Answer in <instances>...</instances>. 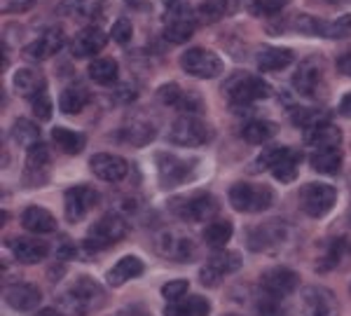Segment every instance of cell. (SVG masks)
<instances>
[{
  "label": "cell",
  "mask_w": 351,
  "mask_h": 316,
  "mask_svg": "<svg viewBox=\"0 0 351 316\" xmlns=\"http://www.w3.org/2000/svg\"><path fill=\"white\" fill-rule=\"evenodd\" d=\"M337 71L342 73V75L351 77V52L344 54V56H339V59H337Z\"/></svg>",
  "instance_id": "54"
},
{
  "label": "cell",
  "mask_w": 351,
  "mask_h": 316,
  "mask_svg": "<svg viewBox=\"0 0 351 316\" xmlns=\"http://www.w3.org/2000/svg\"><path fill=\"white\" fill-rule=\"evenodd\" d=\"M66 45V36L61 28H47L40 38H36L31 45H26L24 54L28 56L31 61H43V59H49L54 56L56 52H61Z\"/></svg>",
  "instance_id": "17"
},
{
  "label": "cell",
  "mask_w": 351,
  "mask_h": 316,
  "mask_svg": "<svg viewBox=\"0 0 351 316\" xmlns=\"http://www.w3.org/2000/svg\"><path fill=\"white\" fill-rule=\"evenodd\" d=\"M176 213L185 220H195V223H202V220H211L218 213V202L213 195L199 193L195 197H188V199H176Z\"/></svg>",
  "instance_id": "11"
},
{
  "label": "cell",
  "mask_w": 351,
  "mask_h": 316,
  "mask_svg": "<svg viewBox=\"0 0 351 316\" xmlns=\"http://www.w3.org/2000/svg\"><path fill=\"white\" fill-rule=\"evenodd\" d=\"M99 204V193L89 185H75L66 193V218L71 223H80L92 208Z\"/></svg>",
  "instance_id": "12"
},
{
  "label": "cell",
  "mask_w": 351,
  "mask_h": 316,
  "mask_svg": "<svg viewBox=\"0 0 351 316\" xmlns=\"http://www.w3.org/2000/svg\"><path fill=\"white\" fill-rule=\"evenodd\" d=\"M10 248H12V256L16 258V260L24 263V265L40 263L49 251V246L45 244V241L31 239V236H16V239H12Z\"/></svg>",
  "instance_id": "21"
},
{
  "label": "cell",
  "mask_w": 351,
  "mask_h": 316,
  "mask_svg": "<svg viewBox=\"0 0 351 316\" xmlns=\"http://www.w3.org/2000/svg\"><path fill=\"white\" fill-rule=\"evenodd\" d=\"M21 225L33 234H49L56 230V218L43 206H28L21 213Z\"/></svg>",
  "instance_id": "24"
},
{
  "label": "cell",
  "mask_w": 351,
  "mask_h": 316,
  "mask_svg": "<svg viewBox=\"0 0 351 316\" xmlns=\"http://www.w3.org/2000/svg\"><path fill=\"white\" fill-rule=\"evenodd\" d=\"M256 59H258L260 71L274 73V71H284L286 66H291L295 54H293V49H286V47H263Z\"/></svg>",
  "instance_id": "25"
},
{
  "label": "cell",
  "mask_w": 351,
  "mask_h": 316,
  "mask_svg": "<svg viewBox=\"0 0 351 316\" xmlns=\"http://www.w3.org/2000/svg\"><path fill=\"white\" fill-rule=\"evenodd\" d=\"M311 169L319 173H328V176H332V173L339 171V167H342V150L339 148H319L311 155Z\"/></svg>",
  "instance_id": "30"
},
{
  "label": "cell",
  "mask_w": 351,
  "mask_h": 316,
  "mask_svg": "<svg viewBox=\"0 0 351 316\" xmlns=\"http://www.w3.org/2000/svg\"><path fill=\"white\" fill-rule=\"evenodd\" d=\"M89 77H92L96 84H104V87L117 82V77H120L117 61L115 59H94L92 64H89Z\"/></svg>",
  "instance_id": "33"
},
{
  "label": "cell",
  "mask_w": 351,
  "mask_h": 316,
  "mask_svg": "<svg viewBox=\"0 0 351 316\" xmlns=\"http://www.w3.org/2000/svg\"><path fill=\"white\" fill-rule=\"evenodd\" d=\"M127 234V223L117 216V213H106L99 223H94L89 228V234L84 239V246L89 251H104V248H110L112 244L124 239Z\"/></svg>",
  "instance_id": "6"
},
{
  "label": "cell",
  "mask_w": 351,
  "mask_h": 316,
  "mask_svg": "<svg viewBox=\"0 0 351 316\" xmlns=\"http://www.w3.org/2000/svg\"><path fill=\"white\" fill-rule=\"evenodd\" d=\"M293 122L302 129H311V127H319V124L328 122L326 110H316V108H300L293 112Z\"/></svg>",
  "instance_id": "41"
},
{
  "label": "cell",
  "mask_w": 351,
  "mask_h": 316,
  "mask_svg": "<svg viewBox=\"0 0 351 316\" xmlns=\"http://www.w3.org/2000/svg\"><path fill=\"white\" fill-rule=\"evenodd\" d=\"M319 36L330 38V40H339V38L351 36V14L337 16V19H332V21H321Z\"/></svg>",
  "instance_id": "38"
},
{
  "label": "cell",
  "mask_w": 351,
  "mask_h": 316,
  "mask_svg": "<svg viewBox=\"0 0 351 316\" xmlns=\"http://www.w3.org/2000/svg\"><path fill=\"white\" fill-rule=\"evenodd\" d=\"M344 258H351V241L349 239H335L330 241L326 251V258L324 263L319 265V269H332V267H339L344 263Z\"/></svg>",
  "instance_id": "36"
},
{
  "label": "cell",
  "mask_w": 351,
  "mask_h": 316,
  "mask_svg": "<svg viewBox=\"0 0 351 316\" xmlns=\"http://www.w3.org/2000/svg\"><path fill=\"white\" fill-rule=\"evenodd\" d=\"M276 132H279V127H276L274 122L253 120V122H248L246 127L241 129V138L246 141V143H251V145H263V143H267L269 138H274Z\"/></svg>",
  "instance_id": "31"
},
{
  "label": "cell",
  "mask_w": 351,
  "mask_h": 316,
  "mask_svg": "<svg viewBox=\"0 0 351 316\" xmlns=\"http://www.w3.org/2000/svg\"><path fill=\"white\" fill-rule=\"evenodd\" d=\"M298 162L300 155L291 148H281V145H271L256 160V171L269 169L276 180L281 183H293L298 178Z\"/></svg>",
  "instance_id": "2"
},
{
  "label": "cell",
  "mask_w": 351,
  "mask_h": 316,
  "mask_svg": "<svg viewBox=\"0 0 351 316\" xmlns=\"http://www.w3.org/2000/svg\"><path fill=\"white\" fill-rule=\"evenodd\" d=\"M208 267L216 269L220 276H228L232 272H237V269L241 267V256L237 251H220L216 256L208 258Z\"/></svg>",
  "instance_id": "37"
},
{
  "label": "cell",
  "mask_w": 351,
  "mask_h": 316,
  "mask_svg": "<svg viewBox=\"0 0 351 316\" xmlns=\"http://www.w3.org/2000/svg\"><path fill=\"white\" fill-rule=\"evenodd\" d=\"M288 225L281 223L279 218L269 220L265 225H258L251 234H248V244L253 251H276L288 241Z\"/></svg>",
  "instance_id": "10"
},
{
  "label": "cell",
  "mask_w": 351,
  "mask_h": 316,
  "mask_svg": "<svg viewBox=\"0 0 351 316\" xmlns=\"http://www.w3.org/2000/svg\"><path fill=\"white\" fill-rule=\"evenodd\" d=\"M199 281L204 286H218L220 281H223V276H220L216 269H211L208 265H204L202 272H199Z\"/></svg>",
  "instance_id": "53"
},
{
  "label": "cell",
  "mask_w": 351,
  "mask_h": 316,
  "mask_svg": "<svg viewBox=\"0 0 351 316\" xmlns=\"http://www.w3.org/2000/svg\"><path fill=\"white\" fill-rule=\"evenodd\" d=\"M36 316H61L56 309H43V312H38Z\"/></svg>",
  "instance_id": "58"
},
{
  "label": "cell",
  "mask_w": 351,
  "mask_h": 316,
  "mask_svg": "<svg viewBox=\"0 0 351 316\" xmlns=\"http://www.w3.org/2000/svg\"><path fill=\"white\" fill-rule=\"evenodd\" d=\"M157 248H160L162 256H167L169 260L176 263H190L197 258V246L190 236L178 234V232H164L160 234V241H157Z\"/></svg>",
  "instance_id": "13"
},
{
  "label": "cell",
  "mask_w": 351,
  "mask_h": 316,
  "mask_svg": "<svg viewBox=\"0 0 351 316\" xmlns=\"http://www.w3.org/2000/svg\"><path fill=\"white\" fill-rule=\"evenodd\" d=\"M339 141H342V132L330 122H324L319 127L304 129V143L311 148H339Z\"/></svg>",
  "instance_id": "23"
},
{
  "label": "cell",
  "mask_w": 351,
  "mask_h": 316,
  "mask_svg": "<svg viewBox=\"0 0 351 316\" xmlns=\"http://www.w3.org/2000/svg\"><path fill=\"white\" fill-rule=\"evenodd\" d=\"M12 84L16 89V94H21V97L26 99H33L36 94H40L47 89V84H45V77L40 73H36L33 69H19L14 73L12 77Z\"/></svg>",
  "instance_id": "27"
},
{
  "label": "cell",
  "mask_w": 351,
  "mask_h": 316,
  "mask_svg": "<svg viewBox=\"0 0 351 316\" xmlns=\"http://www.w3.org/2000/svg\"><path fill=\"white\" fill-rule=\"evenodd\" d=\"M104 302H106L104 289H101L94 279H89V276H80V279L66 291V295L61 297V307L73 314L92 312V309H99Z\"/></svg>",
  "instance_id": "1"
},
{
  "label": "cell",
  "mask_w": 351,
  "mask_h": 316,
  "mask_svg": "<svg viewBox=\"0 0 351 316\" xmlns=\"http://www.w3.org/2000/svg\"><path fill=\"white\" fill-rule=\"evenodd\" d=\"M38 0H0V10L3 14H16V12H28L31 8H36Z\"/></svg>",
  "instance_id": "51"
},
{
  "label": "cell",
  "mask_w": 351,
  "mask_h": 316,
  "mask_svg": "<svg viewBox=\"0 0 351 316\" xmlns=\"http://www.w3.org/2000/svg\"><path fill=\"white\" fill-rule=\"evenodd\" d=\"M304 316H339V300L330 289L324 286H307L302 291Z\"/></svg>",
  "instance_id": "9"
},
{
  "label": "cell",
  "mask_w": 351,
  "mask_h": 316,
  "mask_svg": "<svg viewBox=\"0 0 351 316\" xmlns=\"http://www.w3.org/2000/svg\"><path fill=\"white\" fill-rule=\"evenodd\" d=\"M225 94L234 106H248L253 101H263L271 94V87L263 77L248 75V73H237L234 77H230V82L225 84Z\"/></svg>",
  "instance_id": "5"
},
{
  "label": "cell",
  "mask_w": 351,
  "mask_h": 316,
  "mask_svg": "<svg viewBox=\"0 0 351 316\" xmlns=\"http://www.w3.org/2000/svg\"><path fill=\"white\" fill-rule=\"evenodd\" d=\"M180 66L192 77L199 80H211L223 73V59L216 52H208L204 47H192L180 56Z\"/></svg>",
  "instance_id": "7"
},
{
  "label": "cell",
  "mask_w": 351,
  "mask_h": 316,
  "mask_svg": "<svg viewBox=\"0 0 351 316\" xmlns=\"http://www.w3.org/2000/svg\"><path fill=\"white\" fill-rule=\"evenodd\" d=\"M12 138L21 148H33L36 143H40V127L31 120H16L14 127H12Z\"/></svg>",
  "instance_id": "35"
},
{
  "label": "cell",
  "mask_w": 351,
  "mask_h": 316,
  "mask_svg": "<svg viewBox=\"0 0 351 316\" xmlns=\"http://www.w3.org/2000/svg\"><path fill=\"white\" fill-rule=\"evenodd\" d=\"M104 8H106V0H77L75 3V12L82 16H96Z\"/></svg>",
  "instance_id": "52"
},
{
  "label": "cell",
  "mask_w": 351,
  "mask_h": 316,
  "mask_svg": "<svg viewBox=\"0 0 351 316\" xmlns=\"http://www.w3.org/2000/svg\"><path fill=\"white\" fill-rule=\"evenodd\" d=\"M52 162V155H49V148L45 143H36L33 148H28V157H26V165H28V173H38L45 171Z\"/></svg>",
  "instance_id": "39"
},
{
  "label": "cell",
  "mask_w": 351,
  "mask_h": 316,
  "mask_svg": "<svg viewBox=\"0 0 351 316\" xmlns=\"http://www.w3.org/2000/svg\"><path fill=\"white\" fill-rule=\"evenodd\" d=\"M339 115H344V117H349L351 120V92L349 94H344L342 97V101H339Z\"/></svg>",
  "instance_id": "56"
},
{
  "label": "cell",
  "mask_w": 351,
  "mask_h": 316,
  "mask_svg": "<svg viewBox=\"0 0 351 316\" xmlns=\"http://www.w3.org/2000/svg\"><path fill=\"white\" fill-rule=\"evenodd\" d=\"M134 97H136V94H134L129 87H122V89H120V94L115 92V101H132Z\"/></svg>",
  "instance_id": "57"
},
{
  "label": "cell",
  "mask_w": 351,
  "mask_h": 316,
  "mask_svg": "<svg viewBox=\"0 0 351 316\" xmlns=\"http://www.w3.org/2000/svg\"><path fill=\"white\" fill-rule=\"evenodd\" d=\"M87 104H89V92L82 84H68L64 92H61L59 106L61 112H66V115H77L80 110H84Z\"/></svg>",
  "instance_id": "28"
},
{
  "label": "cell",
  "mask_w": 351,
  "mask_h": 316,
  "mask_svg": "<svg viewBox=\"0 0 351 316\" xmlns=\"http://www.w3.org/2000/svg\"><path fill=\"white\" fill-rule=\"evenodd\" d=\"M213 138V129L197 115H183L171 124L169 141L180 148H199Z\"/></svg>",
  "instance_id": "4"
},
{
  "label": "cell",
  "mask_w": 351,
  "mask_h": 316,
  "mask_svg": "<svg viewBox=\"0 0 351 316\" xmlns=\"http://www.w3.org/2000/svg\"><path fill=\"white\" fill-rule=\"evenodd\" d=\"M220 3L225 5V12L232 14V12H237V10H241L246 3H253V0H220Z\"/></svg>",
  "instance_id": "55"
},
{
  "label": "cell",
  "mask_w": 351,
  "mask_h": 316,
  "mask_svg": "<svg viewBox=\"0 0 351 316\" xmlns=\"http://www.w3.org/2000/svg\"><path fill=\"white\" fill-rule=\"evenodd\" d=\"M5 302L10 304L12 309H16V312H31V309H36L38 304H40L43 295L40 291L36 289L33 284H12L8 286L3 293Z\"/></svg>",
  "instance_id": "19"
},
{
  "label": "cell",
  "mask_w": 351,
  "mask_h": 316,
  "mask_svg": "<svg viewBox=\"0 0 351 316\" xmlns=\"http://www.w3.org/2000/svg\"><path fill=\"white\" fill-rule=\"evenodd\" d=\"M124 138L129 141V143H134V145H145V143H150L152 136H155V127L148 122H134V124H129V127H124Z\"/></svg>",
  "instance_id": "40"
},
{
  "label": "cell",
  "mask_w": 351,
  "mask_h": 316,
  "mask_svg": "<svg viewBox=\"0 0 351 316\" xmlns=\"http://www.w3.org/2000/svg\"><path fill=\"white\" fill-rule=\"evenodd\" d=\"M188 289H190V284H188V281H183V279L169 281V284L162 286V295L167 297L169 302H178V300H183V297L188 295Z\"/></svg>",
  "instance_id": "45"
},
{
  "label": "cell",
  "mask_w": 351,
  "mask_h": 316,
  "mask_svg": "<svg viewBox=\"0 0 351 316\" xmlns=\"http://www.w3.org/2000/svg\"><path fill=\"white\" fill-rule=\"evenodd\" d=\"M225 316H239V314H225Z\"/></svg>",
  "instance_id": "60"
},
{
  "label": "cell",
  "mask_w": 351,
  "mask_h": 316,
  "mask_svg": "<svg viewBox=\"0 0 351 316\" xmlns=\"http://www.w3.org/2000/svg\"><path fill=\"white\" fill-rule=\"evenodd\" d=\"M230 204L241 213H260L274 204V193L267 185L234 183L230 188Z\"/></svg>",
  "instance_id": "3"
},
{
  "label": "cell",
  "mask_w": 351,
  "mask_h": 316,
  "mask_svg": "<svg viewBox=\"0 0 351 316\" xmlns=\"http://www.w3.org/2000/svg\"><path fill=\"white\" fill-rule=\"evenodd\" d=\"M337 193L332 185L326 183H307L300 193V204L302 211L311 218H324L330 213V208L335 206Z\"/></svg>",
  "instance_id": "8"
},
{
  "label": "cell",
  "mask_w": 351,
  "mask_h": 316,
  "mask_svg": "<svg viewBox=\"0 0 351 316\" xmlns=\"http://www.w3.org/2000/svg\"><path fill=\"white\" fill-rule=\"evenodd\" d=\"M89 169L94 171L96 178L106 180V183H117L127 176L129 171V165L124 157H117V155H110V152H99L89 160Z\"/></svg>",
  "instance_id": "16"
},
{
  "label": "cell",
  "mask_w": 351,
  "mask_h": 316,
  "mask_svg": "<svg viewBox=\"0 0 351 316\" xmlns=\"http://www.w3.org/2000/svg\"><path fill=\"white\" fill-rule=\"evenodd\" d=\"M31 108L38 120H49V117H52V99H49L47 89L31 99Z\"/></svg>",
  "instance_id": "44"
},
{
  "label": "cell",
  "mask_w": 351,
  "mask_h": 316,
  "mask_svg": "<svg viewBox=\"0 0 351 316\" xmlns=\"http://www.w3.org/2000/svg\"><path fill=\"white\" fill-rule=\"evenodd\" d=\"M293 28H295L298 33H307V36H319L321 19H316V16H309V14H300V16H295V21H293Z\"/></svg>",
  "instance_id": "50"
},
{
  "label": "cell",
  "mask_w": 351,
  "mask_h": 316,
  "mask_svg": "<svg viewBox=\"0 0 351 316\" xmlns=\"http://www.w3.org/2000/svg\"><path fill=\"white\" fill-rule=\"evenodd\" d=\"M183 94L185 92L178 87V84L169 82V84H162V87H160V92H157V99H160L164 106H173V108H178V104H180V99H183Z\"/></svg>",
  "instance_id": "46"
},
{
  "label": "cell",
  "mask_w": 351,
  "mask_h": 316,
  "mask_svg": "<svg viewBox=\"0 0 351 316\" xmlns=\"http://www.w3.org/2000/svg\"><path fill=\"white\" fill-rule=\"evenodd\" d=\"M195 31H197L195 19H192L190 14H185V16H178V19L167 21V26H164V38L173 45H183L195 36Z\"/></svg>",
  "instance_id": "29"
},
{
  "label": "cell",
  "mask_w": 351,
  "mask_h": 316,
  "mask_svg": "<svg viewBox=\"0 0 351 316\" xmlns=\"http://www.w3.org/2000/svg\"><path fill=\"white\" fill-rule=\"evenodd\" d=\"M232 234H234V228L230 220H213L204 230V241L211 248H223L232 239Z\"/></svg>",
  "instance_id": "34"
},
{
  "label": "cell",
  "mask_w": 351,
  "mask_h": 316,
  "mask_svg": "<svg viewBox=\"0 0 351 316\" xmlns=\"http://www.w3.org/2000/svg\"><path fill=\"white\" fill-rule=\"evenodd\" d=\"M52 138H54V143L61 148V152H66V155H77V152L84 150V143H87L84 134H77V132L66 129V127H54Z\"/></svg>",
  "instance_id": "32"
},
{
  "label": "cell",
  "mask_w": 351,
  "mask_h": 316,
  "mask_svg": "<svg viewBox=\"0 0 351 316\" xmlns=\"http://www.w3.org/2000/svg\"><path fill=\"white\" fill-rule=\"evenodd\" d=\"M260 284H263V293H267V295L288 297L300 286V276L288 267H274L263 274Z\"/></svg>",
  "instance_id": "14"
},
{
  "label": "cell",
  "mask_w": 351,
  "mask_h": 316,
  "mask_svg": "<svg viewBox=\"0 0 351 316\" xmlns=\"http://www.w3.org/2000/svg\"><path fill=\"white\" fill-rule=\"evenodd\" d=\"M225 14L228 12H225V5L220 3V0H206V3L197 10V16H199L202 21H206V24H213V21L223 19Z\"/></svg>",
  "instance_id": "43"
},
{
  "label": "cell",
  "mask_w": 351,
  "mask_h": 316,
  "mask_svg": "<svg viewBox=\"0 0 351 316\" xmlns=\"http://www.w3.org/2000/svg\"><path fill=\"white\" fill-rule=\"evenodd\" d=\"M143 272H145V265H143L141 258L124 256L122 260H117L108 269V274H106V281H108L110 286H122V284H127V281L136 279V276H141Z\"/></svg>",
  "instance_id": "22"
},
{
  "label": "cell",
  "mask_w": 351,
  "mask_h": 316,
  "mask_svg": "<svg viewBox=\"0 0 351 316\" xmlns=\"http://www.w3.org/2000/svg\"><path fill=\"white\" fill-rule=\"evenodd\" d=\"M337 3H344V0H328V5H337Z\"/></svg>",
  "instance_id": "59"
},
{
  "label": "cell",
  "mask_w": 351,
  "mask_h": 316,
  "mask_svg": "<svg viewBox=\"0 0 351 316\" xmlns=\"http://www.w3.org/2000/svg\"><path fill=\"white\" fill-rule=\"evenodd\" d=\"M132 36H134V26L129 19H117L110 28V38L117 45H127L129 40H132Z\"/></svg>",
  "instance_id": "47"
},
{
  "label": "cell",
  "mask_w": 351,
  "mask_h": 316,
  "mask_svg": "<svg viewBox=\"0 0 351 316\" xmlns=\"http://www.w3.org/2000/svg\"><path fill=\"white\" fill-rule=\"evenodd\" d=\"M293 87L302 97H316L321 87V66L314 59L304 61L295 71V75H293Z\"/></svg>",
  "instance_id": "20"
},
{
  "label": "cell",
  "mask_w": 351,
  "mask_h": 316,
  "mask_svg": "<svg viewBox=\"0 0 351 316\" xmlns=\"http://www.w3.org/2000/svg\"><path fill=\"white\" fill-rule=\"evenodd\" d=\"M106 33L96 26H87L82 31H77V36L73 38L71 42V52L75 59H89V56H96L101 49L106 47Z\"/></svg>",
  "instance_id": "18"
},
{
  "label": "cell",
  "mask_w": 351,
  "mask_h": 316,
  "mask_svg": "<svg viewBox=\"0 0 351 316\" xmlns=\"http://www.w3.org/2000/svg\"><path fill=\"white\" fill-rule=\"evenodd\" d=\"M164 314L167 316H208L211 314V304L202 295H188L178 302H169Z\"/></svg>",
  "instance_id": "26"
},
{
  "label": "cell",
  "mask_w": 351,
  "mask_h": 316,
  "mask_svg": "<svg viewBox=\"0 0 351 316\" xmlns=\"http://www.w3.org/2000/svg\"><path fill=\"white\" fill-rule=\"evenodd\" d=\"M288 3H291V0H253V12L269 16V14H276L284 8H288Z\"/></svg>",
  "instance_id": "48"
},
{
  "label": "cell",
  "mask_w": 351,
  "mask_h": 316,
  "mask_svg": "<svg viewBox=\"0 0 351 316\" xmlns=\"http://www.w3.org/2000/svg\"><path fill=\"white\" fill-rule=\"evenodd\" d=\"M258 314L260 316H288L284 307V297H274L263 293V300L258 302Z\"/></svg>",
  "instance_id": "42"
},
{
  "label": "cell",
  "mask_w": 351,
  "mask_h": 316,
  "mask_svg": "<svg viewBox=\"0 0 351 316\" xmlns=\"http://www.w3.org/2000/svg\"><path fill=\"white\" fill-rule=\"evenodd\" d=\"M157 169H160V180H162L164 188L183 185L185 180H190L192 173H195V165H192V162H185L173 155H160Z\"/></svg>",
  "instance_id": "15"
},
{
  "label": "cell",
  "mask_w": 351,
  "mask_h": 316,
  "mask_svg": "<svg viewBox=\"0 0 351 316\" xmlns=\"http://www.w3.org/2000/svg\"><path fill=\"white\" fill-rule=\"evenodd\" d=\"M178 110L183 112V115H199L204 110V101L199 94H192V92H185L183 99H180L178 104Z\"/></svg>",
  "instance_id": "49"
}]
</instances>
